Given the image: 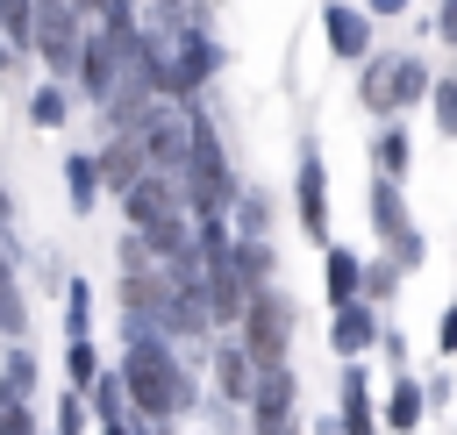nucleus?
Returning <instances> with one entry per match:
<instances>
[{"label": "nucleus", "mask_w": 457, "mask_h": 435, "mask_svg": "<svg viewBox=\"0 0 457 435\" xmlns=\"http://www.w3.org/2000/svg\"><path fill=\"white\" fill-rule=\"evenodd\" d=\"M129 349H121V385H129V406H136V421H179L186 406H193V371L171 357V335L157 328V321H143V314H129Z\"/></svg>", "instance_id": "f257e3e1"}, {"label": "nucleus", "mask_w": 457, "mask_h": 435, "mask_svg": "<svg viewBox=\"0 0 457 435\" xmlns=\"http://www.w3.org/2000/svg\"><path fill=\"white\" fill-rule=\"evenodd\" d=\"M121 221H129V235H143L157 257H179V250L193 242V207H186V193H179L171 178H157V171H143V178L121 193Z\"/></svg>", "instance_id": "f03ea898"}, {"label": "nucleus", "mask_w": 457, "mask_h": 435, "mask_svg": "<svg viewBox=\"0 0 457 435\" xmlns=\"http://www.w3.org/2000/svg\"><path fill=\"white\" fill-rule=\"evenodd\" d=\"M428 93H436V78H428V57H421V50H371L364 71H357V100H364V114H378V121H400V114L421 107Z\"/></svg>", "instance_id": "7ed1b4c3"}, {"label": "nucleus", "mask_w": 457, "mask_h": 435, "mask_svg": "<svg viewBox=\"0 0 457 435\" xmlns=\"http://www.w3.org/2000/svg\"><path fill=\"white\" fill-rule=\"evenodd\" d=\"M86 14L71 0H36V36H29V57L50 71V78H79V57H86Z\"/></svg>", "instance_id": "20e7f679"}, {"label": "nucleus", "mask_w": 457, "mask_h": 435, "mask_svg": "<svg viewBox=\"0 0 457 435\" xmlns=\"http://www.w3.org/2000/svg\"><path fill=\"white\" fill-rule=\"evenodd\" d=\"M236 342L250 349V364H257V371H264V364H286V342H293V307H286V292H278V285L250 292V307H243V321H236Z\"/></svg>", "instance_id": "39448f33"}, {"label": "nucleus", "mask_w": 457, "mask_h": 435, "mask_svg": "<svg viewBox=\"0 0 457 435\" xmlns=\"http://www.w3.org/2000/svg\"><path fill=\"white\" fill-rule=\"evenodd\" d=\"M293 406H300V378L293 364H264L257 385H250V435H293Z\"/></svg>", "instance_id": "423d86ee"}, {"label": "nucleus", "mask_w": 457, "mask_h": 435, "mask_svg": "<svg viewBox=\"0 0 457 435\" xmlns=\"http://www.w3.org/2000/svg\"><path fill=\"white\" fill-rule=\"evenodd\" d=\"M214 71H221V43H214L207 29H179V36H171V100L207 93Z\"/></svg>", "instance_id": "0eeeda50"}, {"label": "nucleus", "mask_w": 457, "mask_h": 435, "mask_svg": "<svg viewBox=\"0 0 457 435\" xmlns=\"http://www.w3.org/2000/svg\"><path fill=\"white\" fill-rule=\"evenodd\" d=\"M293 221L307 228V242L328 250V164H321L314 143L300 150V171H293Z\"/></svg>", "instance_id": "6e6552de"}, {"label": "nucleus", "mask_w": 457, "mask_h": 435, "mask_svg": "<svg viewBox=\"0 0 457 435\" xmlns=\"http://www.w3.org/2000/svg\"><path fill=\"white\" fill-rule=\"evenodd\" d=\"M371 342H386V328H378V307H371V300H350V307H336V321H328V349H336L343 364H357Z\"/></svg>", "instance_id": "1a4fd4ad"}, {"label": "nucleus", "mask_w": 457, "mask_h": 435, "mask_svg": "<svg viewBox=\"0 0 457 435\" xmlns=\"http://www.w3.org/2000/svg\"><path fill=\"white\" fill-rule=\"evenodd\" d=\"M321 36H328V50H336L343 64H364V57H371V14H364V7L328 0V7H321Z\"/></svg>", "instance_id": "9d476101"}, {"label": "nucleus", "mask_w": 457, "mask_h": 435, "mask_svg": "<svg viewBox=\"0 0 457 435\" xmlns=\"http://www.w3.org/2000/svg\"><path fill=\"white\" fill-rule=\"evenodd\" d=\"M336 421H343V435H378V421H371V378H364V364H343V378H336Z\"/></svg>", "instance_id": "9b49d317"}, {"label": "nucleus", "mask_w": 457, "mask_h": 435, "mask_svg": "<svg viewBox=\"0 0 457 435\" xmlns=\"http://www.w3.org/2000/svg\"><path fill=\"white\" fill-rule=\"evenodd\" d=\"M321 292H328V307L364 300V257L343 250V242H328V250H321Z\"/></svg>", "instance_id": "f8f14e48"}, {"label": "nucleus", "mask_w": 457, "mask_h": 435, "mask_svg": "<svg viewBox=\"0 0 457 435\" xmlns=\"http://www.w3.org/2000/svg\"><path fill=\"white\" fill-rule=\"evenodd\" d=\"M143 171H150V157H143V135H136V128H114V143L100 150V178H107L114 193H129Z\"/></svg>", "instance_id": "ddd939ff"}, {"label": "nucleus", "mask_w": 457, "mask_h": 435, "mask_svg": "<svg viewBox=\"0 0 457 435\" xmlns=\"http://www.w3.org/2000/svg\"><path fill=\"white\" fill-rule=\"evenodd\" d=\"M250 385H257L250 349H243V342H214V392L236 399V406H250Z\"/></svg>", "instance_id": "4468645a"}, {"label": "nucleus", "mask_w": 457, "mask_h": 435, "mask_svg": "<svg viewBox=\"0 0 457 435\" xmlns=\"http://www.w3.org/2000/svg\"><path fill=\"white\" fill-rule=\"evenodd\" d=\"M100 193H107V178H100V150H71V157H64V200H71V214H93Z\"/></svg>", "instance_id": "2eb2a0df"}, {"label": "nucleus", "mask_w": 457, "mask_h": 435, "mask_svg": "<svg viewBox=\"0 0 457 435\" xmlns=\"http://www.w3.org/2000/svg\"><path fill=\"white\" fill-rule=\"evenodd\" d=\"M236 278H243V292H264L271 278H278V250H271V235H236Z\"/></svg>", "instance_id": "dca6fc26"}, {"label": "nucleus", "mask_w": 457, "mask_h": 435, "mask_svg": "<svg viewBox=\"0 0 457 435\" xmlns=\"http://www.w3.org/2000/svg\"><path fill=\"white\" fill-rule=\"evenodd\" d=\"M421 414H428V385L393 378V392H386V428H393V435H414V428H421Z\"/></svg>", "instance_id": "f3484780"}, {"label": "nucleus", "mask_w": 457, "mask_h": 435, "mask_svg": "<svg viewBox=\"0 0 457 435\" xmlns=\"http://www.w3.org/2000/svg\"><path fill=\"white\" fill-rule=\"evenodd\" d=\"M29 399H36V357L21 342H7V357H0V406H29Z\"/></svg>", "instance_id": "a211bd4d"}, {"label": "nucleus", "mask_w": 457, "mask_h": 435, "mask_svg": "<svg viewBox=\"0 0 457 435\" xmlns=\"http://www.w3.org/2000/svg\"><path fill=\"white\" fill-rule=\"evenodd\" d=\"M21 328H29V307H21V278H14V250L0 242V335H7V342H21Z\"/></svg>", "instance_id": "6ab92c4d"}, {"label": "nucleus", "mask_w": 457, "mask_h": 435, "mask_svg": "<svg viewBox=\"0 0 457 435\" xmlns=\"http://www.w3.org/2000/svg\"><path fill=\"white\" fill-rule=\"evenodd\" d=\"M407 157H414L407 128H400V121H386V128L371 135V171H378V178H407Z\"/></svg>", "instance_id": "aec40b11"}, {"label": "nucleus", "mask_w": 457, "mask_h": 435, "mask_svg": "<svg viewBox=\"0 0 457 435\" xmlns=\"http://www.w3.org/2000/svg\"><path fill=\"white\" fill-rule=\"evenodd\" d=\"M29 121H36V128H64V121H71V93H64V78H43V86L29 93Z\"/></svg>", "instance_id": "412c9836"}, {"label": "nucleus", "mask_w": 457, "mask_h": 435, "mask_svg": "<svg viewBox=\"0 0 457 435\" xmlns=\"http://www.w3.org/2000/svg\"><path fill=\"white\" fill-rule=\"evenodd\" d=\"M236 235H271V200H264V185H243L236 193V221H228Z\"/></svg>", "instance_id": "4be33fe9"}, {"label": "nucleus", "mask_w": 457, "mask_h": 435, "mask_svg": "<svg viewBox=\"0 0 457 435\" xmlns=\"http://www.w3.org/2000/svg\"><path fill=\"white\" fill-rule=\"evenodd\" d=\"M93 335V292H86V278H71L64 285V342H86Z\"/></svg>", "instance_id": "5701e85b"}, {"label": "nucleus", "mask_w": 457, "mask_h": 435, "mask_svg": "<svg viewBox=\"0 0 457 435\" xmlns=\"http://www.w3.org/2000/svg\"><path fill=\"white\" fill-rule=\"evenodd\" d=\"M64 378H71V392H93V378H100V349H93V335H86V342H64Z\"/></svg>", "instance_id": "b1692460"}, {"label": "nucleus", "mask_w": 457, "mask_h": 435, "mask_svg": "<svg viewBox=\"0 0 457 435\" xmlns=\"http://www.w3.org/2000/svg\"><path fill=\"white\" fill-rule=\"evenodd\" d=\"M400 278H407V271H400L393 257H371V264H364V300H371V307H386V300L400 292Z\"/></svg>", "instance_id": "393cba45"}, {"label": "nucleus", "mask_w": 457, "mask_h": 435, "mask_svg": "<svg viewBox=\"0 0 457 435\" xmlns=\"http://www.w3.org/2000/svg\"><path fill=\"white\" fill-rule=\"evenodd\" d=\"M0 36H7L14 50H29V36H36V0H0Z\"/></svg>", "instance_id": "a878e982"}, {"label": "nucleus", "mask_w": 457, "mask_h": 435, "mask_svg": "<svg viewBox=\"0 0 457 435\" xmlns=\"http://www.w3.org/2000/svg\"><path fill=\"white\" fill-rule=\"evenodd\" d=\"M428 100H436V128L457 143V78H436V93H428Z\"/></svg>", "instance_id": "bb28decb"}, {"label": "nucleus", "mask_w": 457, "mask_h": 435, "mask_svg": "<svg viewBox=\"0 0 457 435\" xmlns=\"http://www.w3.org/2000/svg\"><path fill=\"white\" fill-rule=\"evenodd\" d=\"M57 435H86V392H64V406H57Z\"/></svg>", "instance_id": "cd10ccee"}, {"label": "nucleus", "mask_w": 457, "mask_h": 435, "mask_svg": "<svg viewBox=\"0 0 457 435\" xmlns=\"http://www.w3.org/2000/svg\"><path fill=\"white\" fill-rule=\"evenodd\" d=\"M0 435H36V414H29V406H7V414H0Z\"/></svg>", "instance_id": "c85d7f7f"}, {"label": "nucleus", "mask_w": 457, "mask_h": 435, "mask_svg": "<svg viewBox=\"0 0 457 435\" xmlns=\"http://www.w3.org/2000/svg\"><path fill=\"white\" fill-rule=\"evenodd\" d=\"M436 349L457 357V300H450V314H443V328H436Z\"/></svg>", "instance_id": "c756f323"}, {"label": "nucleus", "mask_w": 457, "mask_h": 435, "mask_svg": "<svg viewBox=\"0 0 457 435\" xmlns=\"http://www.w3.org/2000/svg\"><path fill=\"white\" fill-rule=\"evenodd\" d=\"M436 36H443V43H457V0H443V7H436Z\"/></svg>", "instance_id": "7c9ffc66"}, {"label": "nucleus", "mask_w": 457, "mask_h": 435, "mask_svg": "<svg viewBox=\"0 0 457 435\" xmlns=\"http://www.w3.org/2000/svg\"><path fill=\"white\" fill-rule=\"evenodd\" d=\"M407 7H414V0H371L364 14H371V21H393V14H407Z\"/></svg>", "instance_id": "2f4dec72"}, {"label": "nucleus", "mask_w": 457, "mask_h": 435, "mask_svg": "<svg viewBox=\"0 0 457 435\" xmlns=\"http://www.w3.org/2000/svg\"><path fill=\"white\" fill-rule=\"evenodd\" d=\"M7 221H14V200H7V185H0V242H14V228H7Z\"/></svg>", "instance_id": "473e14b6"}, {"label": "nucleus", "mask_w": 457, "mask_h": 435, "mask_svg": "<svg viewBox=\"0 0 457 435\" xmlns=\"http://www.w3.org/2000/svg\"><path fill=\"white\" fill-rule=\"evenodd\" d=\"M7 71H14V43L0 36V78H7Z\"/></svg>", "instance_id": "72a5a7b5"}, {"label": "nucleus", "mask_w": 457, "mask_h": 435, "mask_svg": "<svg viewBox=\"0 0 457 435\" xmlns=\"http://www.w3.org/2000/svg\"><path fill=\"white\" fill-rule=\"evenodd\" d=\"M150 7H164V14H179V7H186V0H150Z\"/></svg>", "instance_id": "f704fd0d"}, {"label": "nucleus", "mask_w": 457, "mask_h": 435, "mask_svg": "<svg viewBox=\"0 0 457 435\" xmlns=\"http://www.w3.org/2000/svg\"><path fill=\"white\" fill-rule=\"evenodd\" d=\"M0 414H7V406H0Z\"/></svg>", "instance_id": "c9c22d12"}]
</instances>
